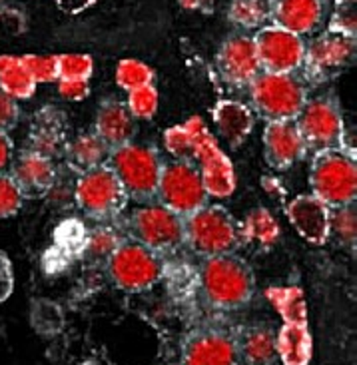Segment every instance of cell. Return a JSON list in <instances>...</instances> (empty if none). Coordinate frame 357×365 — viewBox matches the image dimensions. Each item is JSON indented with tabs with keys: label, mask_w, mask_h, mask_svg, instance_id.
Masks as SVG:
<instances>
[{
	"label": "cell",
	"mask_w": 357,
	"mask_h": 365,
	"mask_svg": "<svg viewBox=\"0 0 357 365\" xmlns=\"http://www.w3.org/2000/svg\"><path fill=\"white\" fill-rule=\"evenodd\" d=\"M200 289L209 306L229 312L249 304L256 292V276L248 262L234 252L204 257Z\"/></svg>",
	"instance_id": "6da1fadb"
},
{
	"label": "cell",
	"mask_w": 357,
	"mask_h": 365,
	"mask_svg": "<svg viewBox=\"0 0 357 365\" xmlns=\"http://www.w3.org/2000/svg\"><path fill=\"white\" fill-rule=\"evenodd\" d=\"M309 187L328 207L356 204L357 164L353 150L333 148L314 154Z\"/></svg>",
	"instance_id": "7a4b0ae2"
},
{
	"label": "cell",
	"mask_w": 357,
	"mask_h": 365,
	"mask_svg": "<svg viewBox=\"0 0 357 365\" xmlns=\"http://www.w3.org/2000/svg\"><path fill=\"white\" fill-rule=\"evenodd\" d=\"M106 166L116 174L128 200H136L140 204L156 200L160 174L164 168L156 150L128 142L110 150Z\"/></svg>",
	"instance_id": "3957f363"
},
{
	"label": "cell",
	"mask_w": 357,
	"mask_h": 365,
	"mask_svg": "<svg viewBox=\"0 0 357 365\" xmlns=\"http://www.w3.org/2000/svg\"><path fill=\"white\" fill-rule=\"evenodd\" d=\"M252 106L266 122L296 120L308 102V86L296 74L259 72L248 86Z\"/></svg>",
	"instance_id": "277c9868"
},
{
	"label": "cell",
	"mask_w": 357,
	"mask_h": 365,
	"mask_svg": "<svg viewBox=\"0 0 357 365\" xmlns=\"http://www.w3.org/2000/svg\"><path fill=\"white\" fill-rule=\"evenodd\" d=\"M184 246L202 257L232 254L239 246L238 222L224 206L206 204L184 217Z\"/></svg>",
	"instance_id": "5b68a950"
},
{
	"label": "cell",
	"mask_w": 357,
	"mask_h": 365,
	"mask_svg": "<svg viewBox=\"0 0 357 365\" xmlns=\"http://www.w3.org/2000/svg\"><path fill=\"white\" fill-rule=\"evenodd\" d=\"M112 284L126 294H142L158 284L164 274L162 256L126 237L106 259Z\"/></svg>",
	"instance_id": "8992f818"
},
{
	"label": "cell",
	"mask_w": 357,
	"mask_h": 365,
	"mask_svg": "<svg viewBox=\"0 0 357 365\" xmlns=\"http://www.w3.org/2000/svg\"><path fill=\"white\" fill-rule=\"evenodd\" d=\"M192 136V146H194V162L198 164L200 176L204 182V187L209 197H229L236 190V172L232 160L226 156V152L219 148L216 138L212 136L204 120L198 116L184 124Z\"/></svg>",
	"instance_id": "52a82bcc"
},
{
	"label": "cell",
	"mask_w": 357,
	"mask_h": 365,
	"mask_svg": "<svg viewBox=\"0 0 357 365\" xmlns=\"http://www.w3.org/2000/svg\"><path fill=\"white\" fill-rule=\"evenodd\" d=\"M76 206L98 224H112L128 204V196L116 174L104 164L82 172L74 187Z\"/></svg>",
	"instance_id": "ba28073f"
},
{
	"label": "cell",
	"mask_w": 357,
	"mask_h": 365,
	"mask_svg": "<svg viewBox=\"0 0 357 365\" xmlns=\"http://www.w3.org/2000/svg\"><path fill=\"white\" fill-rule=\"evenodd\" d=\"M130 240L164 257L184 247V217L162 204H146L128 220Z\"/></svg>",
	"instance_id": "9c48e42d"
},
{
	"label": "cell",
	"mask_w": 357,
	"mask_h": 365,
	"mask_svg": "<svg viewBox=\"0 0 357 365\" xmlns=\"http://www.w3.org/2000/svg\"><path fill=\"white\" fill-rule=\"evenodd\" d=\"M306 150L318 154L324 150L346 148V122L338 100L329 96L308 98L296 118Z\"/></svg>",
	"instance_id": "30bf717a"
},
{
	"label": "cell",
	"mask_w": 357,
	"mask_h": 365,
	"mask_svg": "<svg viewBox=\"0 0 357 365\" xmlns=\"http://www.w3.org/2000/svg\"><path fill=\"white\" fill-rule=\"evenodd\" d=\"M208 192L194 162L174 160L164 164L160 174L156 202L172 210L174 214L186 217L208 204Z\"/></svg>",
	"instance_id": "8fae6325"
},
{
	"label": "cell",
	"mask_w": 357,
	"mask_h": 365,
	"mask_svg": "<svg viewBox=\"0 0 357 365\" xmlns=\"http://www.w3.org/2000/svg\"><path fill=\"white\" fill-rule=\"evenodd\" d=\"M254 44L258 52L259 66L264 72L296 74L304 66L306 40L276 24H266L256 32Z\"/></svg>",
	"instance_id": "7c38bea8"
},
{
	"label": "cell",
	"mask_w": 357,
	"mask_h": 365,
	"mask_svg": "<svg viewBox=\"0 0 357 365\" xmlns=\"http://www.w3.org/2000/svg\"><path fill=\"white\" fill-rule=\"evenodd\" d=\"M356 58V36H348L336 30H324L309 44H306L304 66L309 80H326L329 74L349 66Z\"/></svg>",
	"instance_id": "4fadbf2b"
},
{
	"label": "cell",
	"mask_w": 357,
	"mask_h": 365,
	"mask_svg": "<svg viewBox=\"0 0 357 365\" xmlns=\"http://www.w3.org/2000/svg\"><path fill=\"white\" fill-rule=\"evenodd\" d=\"M180 365H239L236 337L222 327H198L182 344Z\"/></svg>",
	"instance_id": "5bb4252c"
},
{
	"label": "cell",
	"mask_w": 357,
	"mask_h": 365,
	"mask_svg": "<svg viewBox=\"0 0 357 365\" xmlns=\"http://www.w3.org/2000/svg\"><path fill=\"white\" fill-rule=\"evenodd\" d=\"M216 68L228 86L248 88L249 82L262 72L254 38L248 34L228 36L216 52Z\"/></svg>",
	"instance_id": "9a60e30c"
},
{
	"label": "cell",
	"mask_w": 357,
	"mask_h": 365,
	"mask_svg": "<svg viewBox=\"0 0 357 365\" xmlns=\"http://www.w3.org/2000/svg\"><path fill=\"white\" fill-rule=\"evenodd\" d=\"M264 158L269 168L286 172L296 166L308 154L296 120H274L268 122L262 136Z\"/></svg>",
	"instance_id": "2e32d148"
},
{
	"label": "cell",
	"mask_w": 357,
	"mask_h": 365,
	"mask_svg": "<svg viewBox=\"0 0 357 365\" xmlns=\"http://www.w3.org/2000/svg\"><path fill=\"white\" fill-rule=\"evenodd\" d=\"M286 216L301 240L311 246H326L331 237V207L309 194H299L286 204Z\"/></svg>",
	"instance_id": "e0dca14e"
},
{
	"label": "cell",
	"mask_w": 357,
	"mask_h": 365,
	"mask_svg": "<svg viewBox=\"0 0 357 365\" xmlns=\"http://www.w3.org/2000/svg\"><path fill=\"white\" fill-rule=\"evenodd\" d=\"M24 197H40L48 194L56 184V166L54 160L42 156L38 152L24 150L12 164L10 172Z\"/></svg>",
	"instance_id": "ac0fdd59"
},
{
	"label": "cell",
	"mask_w": 357,
	"mask_h": 365,
	"mask_svg": "<svg viewBox=\"0 0 357 365\" xmlns=\"http://www.w3.org/2000/svg\"><path fill=\"white\" fill-rule=\"evenodd\" d=\"M326 10L321 0H271L269 20L279 29L306 36L319 29L326 19Z\"/></svg>",
	"instance_id": "d6986e66"
},
{
	"label": "cell",
	"mask_w": 357,
	"mask_h": 365,
	"mask_svg": "<svg viewBox=\"0 0 357 365\" xmlns=\"http://www.w3.org/2000/svg\"><path fill=\"white\" fill-rule=\"evenodd\" d=\"M212 118L222 140L232 148H239L248 140L256 124L254 110L238 100H219L214 106Z\"/></svg>",
	"instance_id": "ffe728a7"
},
{
	"label": "cell",
	"mask_w": 357,
	"mask_h": 365,
	"mask_svg": "<svg viewBox=\"0 0 357 365\" xmlns=\"http://www.w3.org/2000/svg\"><path fill=\"white\" fill-rule=\"evenodd\" d=\"M66 116L58 108L40 110L29 136V148L54 158L66 148Z\"/></svg>",
	"instance_id": "44dd1931"
},
{
	"label": "cell",
	"mask_w": 357,
	"mask_h": 365,
	"mask_svg": "<svg viewBox=\"0 0 357 365\" xmlns=\"http://www.w3.org/2000/svg\"><path fill=\"white\" fill-rule=\"evenodd\" d=\"M94 132L110 146V150L128 144L134 138V118L124 102L110 98L100 104L94 122Z\"/></svg>",
	"instance_id": "7402d4cb"
},
{
	"label": "cell",
	"mask_w": 357,
	"mask_h": 365,
	"mask_svg": "<svg viewBox=\"0 0 357 365\" xmlns=\"http://www.w3.org/2000/svg\"><path fill=\"white\" fill-rule=\"evenodd\" d=\"M236 337L239 361L246 365H271L276 357V331L266 324H254L239 329Z\"/></svg>",
	"instance_id": "603a6c76"
},
{
	"label": "cell",
	"mask_w": 357,
	"mask_h": 365,
	"mask_svg": "<svg viewBox=\"0 0 357 365\" xmlns=\"http://www.w3.org/2000/svg\"><path fill=\"white\" fill-rule=\"evenodd\" d=\"M314 337L308 324H284L276 331V357L284 365H309Z\"/></svg>",
	"instance_id": "cb8c5ba5"
},
{
	"label": "cell",
	"mask_w": 357,
	"mask_h": 365,
	"mask_svg": "<svg viewBox=\"0 0 357 365\" xmlns=\"http://www.w3.org/2000/svg\"><path fill=\"white\" fill-rule=\"evenodd\" d=\"M279 224L268 207H254L238 222L239 244L256 246L259 250H269L279 240Z\"/></svg>",
	"instance_id": "d4e9b609"
},
{
	"label": "cell",
	"mask_w": 357,
	"mask_h": 365,
	"mask_svg": "<svg viewBox=\"0 0 357 365\" xmlns=\"http://www.w3.org/2000/svg\"><path fill=\"white\" fill-rule=\"evenodd\" d=\"M64 154H66L70 168L82 174V172L104 166L110 156V146L92 130V132H82L72 142H68Z\"/></svg>",
	"instance_id": "484cf974"
},
{
	"label": "cell",
	"mask_w": 357,
	"mask_h": 365,
	"mask_svg": "<svg viewBox=\"0 0 357 365\" xmlns=\"http://www.w3.org/2000/svg\"><path fill=\"white\" fill-rule=\"evenodd\" d=\"M266 297L284 324H308V306L299 287L271 286L266 289Z\"/></svg>",
	"instance_id": "4316f807"
},
{
	"label": "cell",
	"mask_w": 357,
	"mask_h": 365,
	"mask_svg": "<svg viewBox=\"0 0 357 365\" xmlns=\"http://www.w3.org/2000/svg\"><path fill=\"white\" fill-rule=\"evenodd\" d=\"M228 19L244 30H258L266 26L271 12V0H229Z\"/></svg>",
	"instance_id": "83f0119b"
},
{
	"label": "cell",
	"mask_w": 357,
	"mask_h": 365,
	"mask_svg": "<svg viewBox=\"0 0 357 365\" xmlns=\"http://www.w3.org/2000/svg\"><path fill=\"white\" fill-rule=\"evenodd\" d=\"M124 240L126 236L120 234L118 227H114L112 224H98L94 230H90V234L86 236V244H84L86 256L96 262H106Z\"/></svg>",
	"instance_id": "f1b7e54d"
},
{
	"label": "cell",
	"mask_w": 357,
	"mask_h": 365,
	"mask_svg": "<svg viewBox=\"0 0 357 365\" xmlns=\"http://www.w3.org/2000/svg\"><path fill=\"white\" fill-rule=\"evenodd\" d=\"M36 80L30 76V72L19 62L14 66H10L6 72L0 74V90L4 94H9L10 98L19 100H29L34 92H36Z\"/></svg>",
	"instance_id": "f546056e"
},
{
	"label": "cell",
	"mask_w": 357,
	"mask_h": 365,
	"mask_svg": "<svg viewBox=\"0 0 357 365\" xmlns=\"http://www.w3.org/2000/svg\"><path fill=\"white\" fill-rule=\"evenodd\" d=\"M116 84L126 92L154 84V70L140 60H120L118 66H116Z\"/></svg>",
	"instance_id": "4dcf8cb0"
},
{
	"label": "cell",
	"mask_w": 357,
	"mask_h": 365,
	"mask_svg": "<svg viewBox=\"0 0 357 365\" xmlns=\"http://www.w3.org/2000/svg\"><path fill=\"white\" fill-rule=\"evenodd\" d=\"M331 236H336L348 247H356L357 237V216H356V204H348V206L331 207Z\"/></svg>",
	"instance_id": "1f68e13d"
},
{
	"label": "cell",
	"mask_w": 357,
	"mask_h": 365,
	"mask_svg": "<svg viewBox=\"0 0 357 365\" xmlns=\"http://www.w3.org/2000/svg\"><path fill=\"white\" fill-rule=\"evenodd\" d=\"M126 108L134 120H152L158 112V90L154 88V84L132 90L128 92Z\"/></svg>",
	"instance_id": "d6a6232c"
},
{
	"label": "cell",
	"mask_w": 357,
	"mask_h": 365,
	"mask_svg": "<svg viewBox=\"0 0 357 365\" xmlns=\"http://www.w3.org/2000/svg\"><path fill=\"white\" fill-rule=\"evenodd\" d=\"M58 80H90L94 60L88 54H60L56 56Z\"/></svg>",
	"instance_id": "836d02e7"
},
{
	"label": "cell",
	"mask_w": 357,
	"mask_h": 365,
	"mask_svg": "<svg viewBox=\"0 0 357 365\" xmlns=\"http://www.w3.org/2000/svg\"><path fill=\"white\" fill-rule=\"evenodd\" d=\"M356 0H333L331 16H329V30H336L348 36H356L357 10Z\"/></svg>",
	"instance_id": "e575fe53"
},
{
	"label": "cell",
	"mask_w": 357,
	"mask_h": 365,
	"mask_svg": "<svg viewBox=\"0 0 357 365\" xmlns=\"http://www.w3.org/2000/svg\"><path fill=\"white\" fill-rule=\"evenodd\" d=\"M164 146L170 152V156L182 162H194V146L192 136L186 126H172L164 132Z\"/></svg>",
	"instance_id": "d590c367"
},
{
	"label": "cell",
	"mask_w": 357,
	"mask_h": 365,
	"mask_svg": "<svg viewBox=\"0 0 357 365\" xmlns=\"http://www.w3.org/2000/svg\"><path fill=\"white\" fill-rule=\"evenodd\" d=\"M26 197L22 196L20 187L10 174L0 172V220L16 216Z\"/></svg>",
	"instance_id": "8d00e7d4"
},
{
	"label": "cell",
	"mask_w": 357,
	"mask_h": 365,
	"mask_svg": "<svg viewBox=\"0 0 357 365\" xmlns=\"http://www.w3.org/2000/svg\"><path fill=\"white\" fill-rule=\"evenodd\" d=\"M20 64L29 70L30 76L36 80V84H48V82H56L58 80L56 56L26 54V56H20Z\"/></svg>",
	"instance_id": "74e56055"
},
{
	"label": "cell",
	"mask_w": 357,
	"mask_h": 365,
	"mask_svg": "<svg viewBox=\"0 0 357 365\" xmlns=\"http://www.w3.org/2000/svg\"><path fill=\"white\" fill-rule=\"evenodd\" d=\"M26 30V16L19 9L0 6V40L20 36Z\"/></svg>",
	"instance_id": "f35d334b"
},
{
	"label": "cell",
	"mask_w": 357,
	"mask_h": 365,
	"mask_svg": "<svg viewBox=\"0 0 357 365\" xmlns=\"http://www.w3.org/2000/svg\"><path fill=\"white\" fill-rule=\"evenodd\" d=\"M20 120V106L14 98L4 94L0 90V132H6L14 128Z\"/></svg>",
	"instance_id": "ab89813d"
},
{
	"label": "cell",
	"mask_w": 357,
	"mask_h": 365,
	"mask_svg": "<svg viewBox=\"0 0 357 365\" xmlns=\"http://www.w3.org/2000/svg\"><path fill=\"white\" fill-rule=\"evenodd\" d=\"M58 94L68 102H82L90 94L88 80H56Z\"/></svg>",
	"instance_id": "60d3db41"
},
{
	"label": "cell",
	"mask_w": 357,
	"mask_h": 365,
	"mask_svg": "<svg viewBox=\"0 0 357 365\" xmlns=\"http://www.w3.org/2000/svg\"><path fill=\"white\" fill-rule=\"evenodd\" d=\"M14 289V269L10 257L0 250V304H4Z\"/></svg>",
	"instance_id": "b9f144b4"
},
{
	"label": "cell",
	"mask_w": 357,
	"mask_h": 365,
	"mask_svg": "<svg viewBox=\"0 0 357 365\" xmlns=\"http://www.w3.org/2000/svg\"><path fill=\"white\" fill-rule=\"evenodd\" d=\"M96 0H56V6L66 14H80L88 10Z\"/></svg>",
	"instance_id": "7bdbcfd3"
},
{
	"label": "cell",
	"mask_w": 357,
	"mask_h": 365,
	"mask_svg": "<svg viewBox=\"0 0 357 365\" xmlns=\"http://www.w3.org/2000/svg\"><path fill=\"white\" fill-rule=\"evenodd\" d=\"M12 154H14V144L6 132H0V172L12 162Z\"/></svg>",
	"instance_id": "ee69618b"
},
{
	"label": "cell",
	"mask_w": 357,
	"mask_h": 365,
	"mask_svg": "<svg viewBox=\"0 0 357 365\" xmlns=\"http://www.w3.org/2000/svg\"><path fill=\"white\" fill-rule=\"evenodd\" d=\"M214 0H180L182 9L186 10H208Z\"/></svg>",
	"instance_id": "f6af8a7d"
},
{
	"label": "cell",
	"mask_w": 357,
	"mask_h": 365,
	"mask_svg": "<svg viewBox=\"0 0 357 365\" xmlns=\"http://www.w3.org/2000/svg\"><path fill=\"white\" fill-rule=\"evenodd\" d=\"M19 62V56H10V54H2L0 56V74L2 72H6V70L10 68V66H14Z\"/></svg>",
	"instance_id": "bcb514c9"
},
{
	"label": "cell",
	"mask_w": 357,
	"mask_h": 365,
	"mask_svg": "<svg viewBox=\"0 0 357 365\" xmlns=\"http://www.w3.org/2000/svg\"><path fill=\"white\" fill-rule=\"evenodd\" d=\"M321 2H324V6H326V9H328V6H331V4H333V0H321Z\"/></svg>",
	"instance_id": "7dc6e473"
},
{
	"label": "cell",
	"mask_w": 357,
	"mask_h": 365,
	"mask_svg": "<svg viewBox=\"0 0 357 365\" xmlns=\"http://www.w3.org/2000/svg\"><path fill=\"white\" fill-rule=\"evenodd\" d=\"M0 2H2V0H0Z\"/></svg>",
	"instance_id": "c3c4849f"
}]
</instances>
